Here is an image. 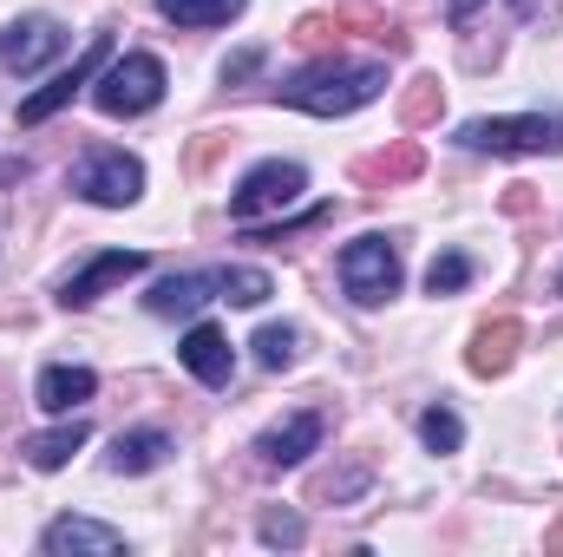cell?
Returning <instances> with one entry per match:
<instances>
[{
    "label": "cell",
    "mask_w": 563,
    "mask_h": 557,
    "mask_svg": "<svg viewBox=\"0 0 563 557\" xmlns=\"http://www.w3.org/2000/svg\"><path fill=\"white\" fill-rule=\"evenodd\" d=\"M73 190L99 210H132L144 197V164L132 151H86L73 164Z\"/></svg>",
    "instance_id": "obj_4"
},
{
    "label": "cell",
    "mask_w": 563,
    "mask_h": 557,
    "mask_svg": "<svg viewBox=\"0 0 563 557\" xmlns=\"http://www.w3.org/2000/svg\"><path fill=\"white\" fill-rule=\"evenodd\" d=\"M420 439L432 446V452H459L465 426H459V414H452V407H426V414H420Z\"/></svg>",
    "instance_id": "obj_21"
},
{
    "label": "cell",
    "mask_w": 563,
    "mask_h": 557,
    "mask_svg": "<svg viewBox=\"0 0 563 557\" xmlns=\"http://www.w3.org/2000/svg\"><path fill=\"white\" fill-rule=\"evenodd\" d=\"M558 288H563V276H558Z\"/></svg>",
    "instance_id": "obj_28"
},
{
    "label": "cell",
    "mask_w": 563,
    "mask_h": 557,
    "mask_svg": "<svg viewBox=\"0 0 563 557\" xmlns=\"http://www.w3.org/2000/svg\"><path fill=\"white\" fill-rule=\"evenodd\" d=\"M465 282H472V256H459V250L432 256V270H426V288H432V295H459Z\"/></svg>",
    "instance_id": "obj_22"
},
{
    "label": "cell",
    "mask_w": 563,
    "mask_h": 557,
    "mask_svg": "<svg viewBox=\"0 0 563 557\" xmlns=\"http://www.w3.org/2000/svg\"><path fill=\"white\" fill-rule=\"evenodd\" d=\"M203 302H217V276H197V270H190V276H164L144 295L151 315H197Z\"/></svg>",
    "instance_id": "obj_16"
},
{
    "label": "cell",
    "mask_w": 563,
    "mask_h": 557,
    "mask_svg": "<svg viewBox=\"0 0 563 557\" xmlns=\"http://www.w3.org/2000/svg\"><path fill=\"white\" fill-rule=\"evenodd\" d=\"M269 295H276V282H269V270H256V263L217 270V302H230V308H263Z\"/></svg>",
    "instance_id": "obj_18"
},
{
    "label": "cell",
    "mask_w": 563,
    "mask_h": 557,
    "mask_svg": "<svg viewBox=\"0 0 563 557\" xmlns=\"http://www.w3.org/2000/svg\"><path fill=\"white\" fill-rule=\"evenodd\" d=\"M250 348H256V361H263L269 374H276V368H295V354H301V328H288V321L276 328V321H269Z\"/></svg>",
    "instance_id": "obj_20"
},
{
    "label": "cell",
    "mask_w": 563,
    "mask_h": 557,
    "mask_svg": "<svg viewBox=\"0 0 563 557\" xmlns=\"http://www.w3.org/2000/svg\"><path fill=\"white\" fill-rule=\"evenodd\" d=\"M380 92H387V66L380 59H321V66H301L282 86V106L314 112V119H347V112L374 106Z\"/></svg>",
    "instance_id": "obj_1"
},
{
    "label": "cell",
    "mask_w": 563,
    "mask_h": 557,
    "mask_svg": "<svg viewBox=\"0 0 563 557\" xmlns=\"http://www.w3.org/2000/svg\"><path fill=\"white\" fill-rule=\"evenodd\" d=\"M157 13L177 20V26H223V20L243 13V0H157Z\"/></svg>",
    "instance_id": "obj_19"
},
{
    "label": "cell",
    "mask_w": 563,
    "mask_h": 557,
    "mask_svg": "<svg viewBox=\"0 0 563 557\" xmlns=\"http://www.w3.org/2000/svg\"><path fill=\"white\" fill-rule=\"evenodd\" d=\"M86 439H92V419H86V414H66L59 426H46V433H26V439H20V452H26V466L59 472V466H66Z\"/></svg>",
    "instance_id": "obj_14"
},
{
    "label": "cell",
    "mask_w": 563,
    "mask_h": 557,
    "mask_svg": "<svg viewBox=\"0 0 563 557\" xmlns=\"http://www.w3.org/2000/svg\"><path fill=\"white\" fill-rule=\"evenodd\" d=\"M177 361H184L203 387H230V374H236V348H230V335L210 328V321H197V328L177 341Z\"/></svg>",
    "instance_id": "obj_11"
},
{
    "label": "cell",
    "mask_w": 563,
    "mask_h": 557,
    "mask_svg": "<svg viewBox=\"0 0 563 557\" xmlns=\"http://www.w3.org/2000/svg\"><path fill=\"white\" fill-rule=\"evenodd\" d=\"M144 250H106V256H92L86 270H73L66 276V288H59V302L66 308H86V302H99L106 288H119V282H132V276H144Z\"/></svg>",
    "instance_id": "obj_9"
},
{
    "label": "cell",
    "mask_w": 563,
    "mask_h": 557,
    "mask_svg": "<svg viewBox=\"0 0 563 557\" xmlns=\"http://www.w3.org/2000/svg\"><path fill=\"white\" fill-rule=\"evenodd\" d=\"M432 112H439V86H432V79H420V92L407 99V125H420V119H432Z\"/></svg>",
    "instance_id": "obj_25"
},
{
    "label": "cell",
    "mask_w": 563,
    "mask_h": 557,
    "mask_svg": "<svg viewBox=\"0 0 563 557\" xmlns=\"http://www.w3.org/2000/svg\"><path fill=\"white\" fill-rule=\"evenodd\" d=\"M106 59H112V26H99V33L86 40V53H79L66 73H53L40 92H26V99H20V125H46L53 112H66V106H73V99L106 73Z\"/></svg>",
    "instance_id": "obj_5"
},
{
    "label": "cell",
    "mask_w": 563,
    "mask_h": 557,
    "mask_svg": "<svg viewBox=\"0 0 563 557\" xmlns=\"http://www.w3.org/2000/svg\"><path fill=\"white\" fill-rule=\"evenodd\" d=\"M92 394H99V374H92V368H79V361L40 368V387H33V401H40L46 414H79Z\"/></svg>",
    "instance_id": "obj_13"
},
{
    "label": "cell",
    "mask_w": 563,
    "mask_h": 557,
    "mask_svg": "<svg viewBox=\"0 0 563 557\" xmlns=\"http://www.w3.org/2000/svg\"><path fill=\"white\" fill-rule=\"evenodd\" d=\"M465 151H492V157H525V151H558L563 144V119L544 112H518V119H472L459 125Z\"/></svg>",
    "instance_id": "obj_6"
},
{
    "label": "cell",
    "mask_w": 563,
    "mask_h": 557,
    "mask_svg": "<svg viewBox=\"0 0 563 557\" xmlns=\"http://www.w3.org/2000/svg\"><path fill=\"white\" fill-rule=\"evenodd\" d=\"M46 557H119L125 551V532L99 525V518H53L46 538H40Z\"/></svg>",
    "instance_id": "obj_10"
},
{
    "label": "cell",
    "mask_w": 563,
    "mask_h": 557,
    "mask_svg": "<svg viewBox=\"0 0 563 557\" xmlns=\"http://www.w3.org/2000/svg\"><path fill=\"white\" fill-rule=\"evenodd\" d=\"M59 46H66L59 20H46V13H26V20L0 26V73H33V66H46Z\"/></svg>",
    "instance_id": "obj_8"
},
{
    "label": "cell",
    "mask_w": 563,
    "mask_h": 557,
    "mask_svg": "<svg viewBox=\"0 0 563 557\" xmlns=\"http://www.w3.org/2000/svg\"><path fill=\"white\" fill-rule=\"evenodd\" d=\"M301 190H308V171H301V164H288V157H269V164H256V171L230 190V217H236V223L282 217L288 204H301Z\"/></svg>",
    "instance_id": "obj_7"
},
{
    "label": "cell",
    "mask_w": 563,
    "mask_h": 557,
    "mask_svg": "<svg viewBox=\"0 0 563 557\" xmlns=\"http://www.w3.org/2000/svg\"><path fill=\"white\" fill-rule=\"evenodd\" d=\"M164 459H170V433H157V426L119 433V439H112V452H106V466H112V472H125V479H139V472H157Z\"/></svg>",
    "instance_id": "obj_15"
},
{
    "label": "cell",
    "mask_w": 563,
    "mask_h": 557,
    "mask_svg": "<svg viewBox=\"0 0 563 557\" xmlns=\"http://www.w3.org/2000/svg\"><path fill=\"white\" fill-rule=\"evenodd\" d=\"M413 171H420V144L413 139H400L394 151H380V157L361 164V177H413Z\"/></svg>",
    "instance_id": "obj_23"
},
{
    "label": "cell",
    "mask_w": 563,
    "mask_h": 557,
    "mask_svg": "<svg viewBox=\"0 0 563 557\" xmlns=\"http://www.w3.org/2000/svg\"><path fill=\"white\" fill-rule=\"evenodd\" d=\"M256 66H263V53H256V46H243L236 59H223V86H236V79H250Z\"/></svg>",
    "instance_id": "obj_26"
},
{
    "label": "cell",
    "mask_w": 563,
    "mask_h": 557,
    "mask_svg": "<svg viewBox=\"0 0 563 557\" xmlns=\"http://www.w3.org/2000/svg\"><path fill=\"white\" fill-rule=\"evenodd\" d=\"M518 341H525V328H518L511 315H505V321H485L478 341H472V354H465L472 374H505V368L518 361Z\"/></svg>",
    "instance_id": "obj_17"
},
{
    "label": "cell",
    "mask_w": 563,
    "mask_h": 557,
    "mask_svg": "<svg viewBox=\"0 0 563 557\" xmlns=\"http://www.w3.org/2000/svg\"><path fill=\"white\" fill-rule=\"evenodd\" d=\"M263 545H301V518L295 512H269L263 518Z\"/></svg>",
    "instance_id": "obj_24"
},
{
    "label": "cell",
    "mask_w": 563,
    "mask_h": 557,
    "mask_svg": "<svg viewBox=\"0 0 563 557\" xmlns=\"http://www.w3.org/2000/svg\"><path fill=\"white\" fill-rule=\"evenodd\" d=\"M157 99H164V59H157V53L106 59V73L92 79V106H99L106 119H144Z\"/></svg>",
    "instance_id": "obj_2"
},
{
    "label": "cell",
    "mask_w": 563,
    "mask_h": 557,
    "mask_svg": "<svg viewBox=\"0 0 563 557\" xmlns=\"http://www.w3.org/2000/svg\"><path fill=\"white\" fill-rule=\"evenodd\" d=\"M459 7H472V0H459Z\"/></svg>",
    "instance_id": "obj_27"
},
{
    "label": "cell",
    "mask_w": 563,
    "mask_h": 557,
    "mask_svg": "<svg viewBox=\"0 0 563 557\" xmlns=\"http://www.w3.org/2000/svg\"><path fill=\"white\" fill-rule=\"evenodd\" d=\"M314 446H321V414H288L282 426H269V433L256 439V459H263L269 472H282V466H301Z\"/></svg>",
    "instance_id": "obj_12"
},
{
    "label": "cell",
    "mask_w": 563,
    "mask_h": 557,
    "mask_svg": "<svg viewBox=\"0 0 563 557\" xmlns=\"http://www.w3.org/2000/svg\"><path fill=\"white\" fill-rule=\"evenodd\" d=\"M341 288H347L361 308H380L387 295H400V250H394L380 230L354 237V243L341 250Z\"/></svg>",
    "instance_id": "obj_3"
}]
</instances>
